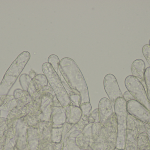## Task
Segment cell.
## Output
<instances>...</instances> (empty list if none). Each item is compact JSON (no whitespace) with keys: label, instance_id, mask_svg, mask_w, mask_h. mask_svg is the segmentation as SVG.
Here are the masks:
<instances>
[{"label":"cell","instance_id":"obj_1","mask_svg":"<svg viewBox=\"0 0 150 150\" xmlns=\"http://www.w3.org/2000/svg\"><path fill=\"white\" fill-rule=\"evenodd\" d=\"M59 70L72 91L81 96V104L90 103L88 87L83 76L73 59L65 57L62 59Z\"/></svg>","mask_w":150,"mask_h":150},{"label":"cell","instance_id":"obj_2","mask_svg":"<svg viewBox=\"0 0 150 150\" xmlns=\"http://www.w3.org/2000/svg\"><path fill=\"white\" fill-rule=\"evenodd\" d=\"M42 69L47 81L53 90L56 98L62 106L66 107L71 105L67 92L62 82L60 77L55 72L52 66L48 63L42 65Z\"/></svg>","mask_w":150,"mask_h":150},{"label":"cell","instance_id":"obj_3","mask_svg":"<svg viewBox=\"0 0 150 150\" xmlns=\"http://www.w3.org/2000/svg\"><path fill=\"white\" fill-rule=\"evenodd\" d=\"M30 58L27 51L21 53L12 63L0 85V94L7 93Z\"/></svg>","mask_w":150,"mask_h":150},{"label":"cell","instance_id":"obj_4","mask_svg":"<svg viewBox=\"0 0 150 150\" xmlns=\"http://www.w3.org/2000/svg\"><path fill=\"white\" fill-rule=\"evenodd\" d=\"M114 107L118 122L116 148L123 150L125 148L127 128V102L123 97L119 98L115 101Z\"/></svg>","mask_w":150,"mask_h":150},{"label":"cell","instance_id":"obj_5","mask_svg":"<svg viewBox=\"0 0 150 150\" xmlns=\"http://www.w3.org/2000/svg\"><path fill=\"white\" fill-rule=\"evenodd\" d=\"M125 84L126 88L135 100L150 112V101L142 84L132 75L129 76L126 78Z\"/></svg>","mask_w":150,"mask_h":150},{"label":"cell","instance_id":"obj_6","mask_svg":"<svg viewBox=\"0 0 150 150\" xmlns=\"http://www.w3.org/2000/svg\"><path fill=\"white\" fill-rule=\"evenodd\" d=\"M127 110L132 117L146 124H150V111L136 100H130L127 103Z\"/></svg>","mask_w":150,"mask_h":150},{"label":"cell","instance_id":"obj_7","mask_svg":"<svg viewBox=\"0 0 150 150\" xmlns=\"http://www.w3.org/2000/svg\"><path fill=\"white\" fill-rule=\"evenodd\" d=\"M104 87L105 91L109 97L110 102L115 105L117 99L123 97L117 80L112 74H108L104 79Z\"/></svg>","mask_w":150,"mask_h":150},{"label":"cell","instance_id":"obj_8","mask_svg":"<svg viewBox=\"0 0 150 150\" xmlns=\"http://www.w3.org/2000/svg\"><path fill=\"white\" fill-rule=\"evenodd\" d=\"M98 107L100 120L103 124L113 113L112 105L108 99L103 98L100 101Z\"/></svg>","mask_w":150,"mask_h":150},{"label":"cell","instance_id":"obj_9","mask_svg":"<svg viewBox=\"0 0 150 150\" xmlns=\"http://www.w3.org/2000/svg\"><path fill=\"white\" fill-rule=\"evenodd\" d=\"M145 68V63L141 59L135 60L132 63L131 67L132 76L137 78L143 85V84L145 85L144 80Z\"/></svg>","mask_w":150,"mask_h":150},{"label":"cell","instance_id":"obj_10","mask_svg":"<svg viewBox=\"0 0 150 150\" xmlns=\"http://www.w3.org/2000/svg\"><path fill=\"white\" fill-rule=\"evenodd\" d=\"M48 81L45 75L39 74L36 76L31 81L30 85L29 92L32 94L39 91L45 86H47Z\"/></svg>","mask_w":150,"mask_h":150},{"label":"cell","instance_id":"obj_11","mask_svg":"<svg viewBox=\"0 0 150 150\" xmlns=\"http://www.w3.org/2000/svg\"><path fill=\"white\" fill-rule=\"evenodd\" d=\"M67 119L69 123L76 124L77 123L82 116V112L80 107L76 106L70 105L67 107Z\"/></svg>","mask_w":150,"mask_h":150},{"label":"cell","instance_id":"obj_12","mask_svg":"<svg viewBox=\"0 0 150 150\" xmlns=\"http://www.w3.org/2000/svg\"><path fill=\"white\" fill-rule=\"evenodd\" d=\"M57 111H54L53 122L55 124H62L66 122L67 118V113L63 107H58Z\"/></svg>","mask_w":150,"mask_h":150},{"label":"cell","instance_id":"obj_13","mask_svg":"<svg viewBox=\"0 0 150 150\" xmlns=\"http://www.w3.org/2000/svg\"><path fill=\"white\" fill-rule=\"evenodd\" d=\"M59 59L56 55L52 54L49 56L48 58V63L52 66L55 72L59 74V67L60 63Z\"/></svg>","mask_w":150,"mask_h":150},{"label":"cell","instance_id":"obj_14","mask_svg":"<svg viewBox=\"0 0 150 150\" xmlns=\"http://www.w3.org/2000/svg\"><path fill=\"white\" fill-rule=\"evenodd\" d=\"M67 92L68 94L69 99L71 102L74 103L76 106L80 107L81 102V97L80 95L79 94L75 93L74 92L71 91H68Z\"/></svg>","mask_w":150,"mask_h":150},{"label":"cell","instance_id":"obj_15","mask_svg":"<svg viewBox=\"0 0 150 150\" xmlns=\"http://www.w3.org/2000/svg\"><path fill=\"white\" fill-rule=\"evenodd\" d=\"M80 108L82 112V118L86 117L88 118L90 116V112L92 107L90 103H85L80 105Z\"/></svg>","mask_w":150,"mask_h":150},{"label":"cell","instance_id":"obj_16","mask_svg":"<svg viewBox=\"0 0 150 150\" xmlns=\"http://www.w3.org/2000/svg\"><path fill=\"white\" fill-rule=\"evenodd\" d=\"M144 80L147 91V96L150 101V67L145 69Z\"/></svg>","mask_w":150,"mask_h":150},{"label":"cell","instance_id":"obj_17","mask_svg":"<svg viewBox=\"0 0 150 150\" xmlns=\"http://www.w3.org/2000/svg\"><path fill=\"white\" fill-rule=\"evenodd\" d=\"M54 133L52 136V140L54 142H59L61 139L62 130L61 129H54Z\"/></svg>","mask_w":150,"mask_h":150},{"label":"cell","instance_id":"obj_18","mask_svg":"<svg viewBox=\"0 0 150 150\" xmlns=\"http://www.w3.org/2000/svg\"><path fill=\"white\" fill-rule=\"evenodd\" d=\"M142 53L146 59L150 66V46L149 45H146L144 46L142 48Z\"/></svg>","mask_w":150,"mask_h":150},{"label":"cell","instance_id":"obj_19","mask_svg":"<svg viewBox=\"0 0 150 150\" xmlns=\"http://www.w3.org/2000/svg\"><path fill=\"white\" fill-rule=\"evenodd\" d=\"M123 98H124V99L126 100L127 103V102H129V101H130V100H135L134 98L133 97L132 94H131L128 91H126V92L123 94Z\"/></svg>","mask_w":150,"mask_h":150},{"label":"cell","instance_id":"obj_20","mask_svg":"<svg viewBox=\"0 0 150 150\" xmlns=\"http://www.w3.org/2000/svg\"><path fill=\"white\" fill-rule=\"evenodd\" d=\"M91 117L94 119L96 122H99L100 119L99 116V112L98 109H95L91 115Z\"/></svg>","mask_w":150,"mask_h":150},{"label":"cell","instance_id":"obj_21","mask_svg":"<svg viewBox=\"0 0 150 150\" xmlns=\"http://www.w3.org/2000/svg\"><path fill=\"white\" fill-rule=\"evenodd\" d=\"M149 45L150 46V39L149 40Z\"/></svg>","mask_w":150,"mask_h":150}]
</instances>
